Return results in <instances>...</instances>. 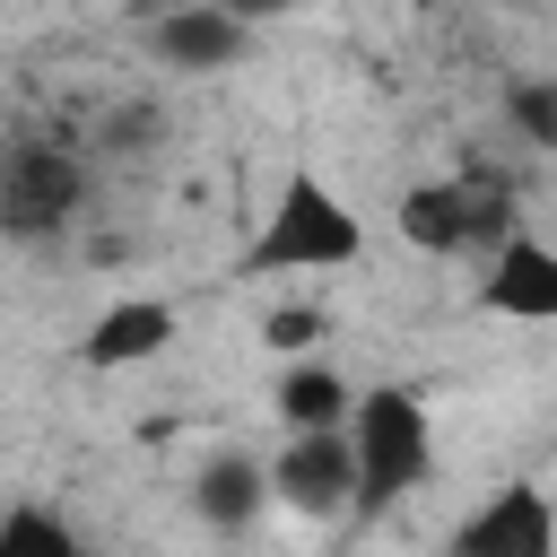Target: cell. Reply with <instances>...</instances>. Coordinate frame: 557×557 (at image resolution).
Listing matches in <instances>:
<instances>
[{
    "label": "cell",
    "instance_id": "obj_14",
    "mask_svg": "<svg viewBox=\"0 0 557 557\" xmlns=\"http://www.w3.org/2000/svg\"><path fill=\"white\" fill-rule=\"evenodd\" d=\"M513 122L531 139H557V87H513Z\"/></svg>",
    "mask_w": 557,
    "mask_h": 557
},
{
    "label": "cell",
    "instance_id": "obj_2",
    "mask_svg": "<svg viewBox=\"0 0 557 557\" xmlns=\"http://www.w3.org/2000/svg\"><path fill=\"white\" fill-rule=\"evenodd\" d=\"M348 435H357V470H366L357 513H392L400 496H418L435 479V409L409 383H366Z\"/></svg>",
    "mask_w": 557,
    "mask_h": 557
},
{
    "label": "cell",
    "instance_id": "obj_7",
    "mask_svg": "<svg viewBox=\"0 0 557 557\" xmlns=\"http://www.w3.org/2000/svg\"><path fill=\"white\" fill-rule=\"evenodd\" d=\"M479 305H487V313H505V322H557V244L513 226V235L487 252Z\"/></svg>",
    "mask_w": 557,
    "mask_h": 557
},
{
    "label": "cell",
    "instance_id": "obj_4",
    "mask_svg": "<svg viewBox=\"0 0 557 557\" xmlns=\"http://www.w3.org/2000/svg\"><path fill=\"white\" fill-rule=\"evenodd\" d=\"M270 487H278V513L296 522H339L357 513L366 496V470H357V435L348 426H296L270 461Z\"/></svg>",
    "mask_w": 557,
    "mask_h": 557
},
{
    "label": "cell",
    "instance_id": "obj_5",
    "mask_svg": "<svg viewBox=\"0 0 557 557\" xmlns=\"http://www.w3.org/2000/svg\"><path fill=\"white\" fill-rule=\"evenodd\" d=\"M148 52L165 70H183V78H209V70H235L252 52V17H235L218 0H165L148 17Z\"/></svg>",
    "mask_w": 557,
    "mask_h": 557
},
{
    "label": "cell",
    "instance_id": "obj_11",
    "mask_svg": "<svg viewBox=\"0 0 557 557\" xmlns=\"http://www.w3.org/2000/svg\"><path fill=\"white\" fill-rule=\"evenodd\" d=\"M0 548H9V557H26V548H61V557H70V548H78V531H70L61 513H44V505H9Z\"/></svg>",
    "mask_w": 557,
    "mask_h": 557
},
{
    "label": "cell",
    "instance_id": "obj_9",
    "mask_svg": "<svg viewBox=\"0 0 557 557\" xmlns=\"http://www.w3.org/2000/svg\"><path fill=\"white\" fill-rule=\"evenodd\" d=\"M270 505H278V487H270V461H252V453H218L191 479V513L209 531H252Z\"/></svg>",
    "mask_w": 557,
    "mask_h": 557
},
{
    "label": "cell",
    "instance_id": "obj_12",
    "mask_svg": "<svg viewBox=\"0 0 557 557\" xmlns=\"http://www.w3.org/2000/svg\"><path fill=\"white\" fill-rule=\"evenodd\" d=\"M322 331H331V322H322V313H305V305H278V313L261 322V339H270V348H287V357H305Z\"/></svg>",
    "mask_w": 557,
    "mask_h": 557
},
{
    "label": "cell",
    "instance_id": "obj_1",
    "mask_svg": "<svg viewBox=\"0 0 557 557\" xmlns=\"http://www.w3.org/2000/svg\"><path fill=\"white\" fill-rule=\"evenodd\" d=\"M348 261H366V218H357L313 165H296V174L270 191L244 270L270 278V270H348Z\"/></svg>",
    "mask_w": 557,
    "mask_h": 557
},
{
    "label": "cell",
    "instance_id": "obj_13",
    "mask_svg": "<svg viewBox=\"0 0 557 557\" xmlns=\"http://www.w3.org/2000/svg\"><path fill=\"white\" fill-rule=\"evenodd\" d=\"M104 131H113L104 148H122V157H131V148H157V131H165V113H157V104H122V113H113Z\"/></svg>",
    "mask_w": 557,
    "mask_h": 557
},
{
    "label": "cell",
    "instance_id": "obj_10",
    "mask_svg": "<svg viewBox=\"0 0 557 557\" xmlns=\"http://www.w3.org/2000/svg\"><path fill=\"white\" fill-rule=\"evenodd\" d=\"M270 409H278V426L296 435V426H348L357 418V383L331 366V357H287L278 366V383H270Z\"/></svg>",
    "mask_w": 557,
    "mask_h": 557
},
{
    "label": "cell",
    "instance_id": "obj_3",
    "mask_svg": "<svg viewBox=\"0 0 557 557\" xmlns=\"http://www.w3.org/2000/svg\"><path fill=\"white\" fill-rule=\"evenodd\" d=\"M87 209V157L61 139H17L0 157V226L9 244H52Z\"/></svg>",
    "mask_w": 557,
    "mask_h": 557
},
{
    "label": "cell",
    "instance_id": "obj_6",
    "mask_svg": "<svg viewBox=\"0 0 557 557\" xmlns=\"http://www.w3.org/2000/svg\"><path fill=\"white\" fill-rule=\"evenodd\" d=\"M557 548V496L513 479L496 487L470 522H453V557H548Z\"/></svg>",
    "mask_w": 557,
    "mask_h": 557
},
{
    "label": "cell",
    "instance_id": "obj_15",
    "mask_svg": "<svg viewBox=\"0 0 557 557\" xmlns=\"http://www.w3.org/2000/svg\"><path fill=\"white\" fill-rule=\"evenodd\" d=\"M218 9H235V17L261 26V17H287V9H313V0H218Z\"/></svg>",
    "mask_w": 557,
    "mask_h": 557
},
{
    "label": "cell",
    "instance_id": "obj_8",
    "mask_svg": "<svg viewBox=\"0 0 557 557\" xmlns=\"http://www.w3.org/2000/svg\"><path fill=\"white\" fill-rule=\"evenodd\" d=\"M165 348H174V305H165V296H113V305L87 322V339H78V357H87L96 374L148 366V357H165Z\"/></svg>",
    "mask_w": 557,
    "mask_h": 557
}]
</instances>
